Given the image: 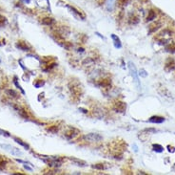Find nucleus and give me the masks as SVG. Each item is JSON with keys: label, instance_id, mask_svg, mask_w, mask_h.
I'll list each match as a JSON object with an SVG mask.
<instances>
[{"label": "nucleus", "instance_id": "obj_1", "mask_svg": "<svg viewBox=\"0 0 175 175\" xmlns=\"http://www.w3.org/2000/svg\"><path fill=\"white\" fill-rule=\"evenodd\" d=\"M128 64H129V69L130 75H131V77L133 79V81H134L135 84L137 85V88L140 89V87H141V84H140V81H139V75L137 73V70H136L134 63H133L132 61H129Z\"/></svg>", "mask_w": 175, "mask_h": 175}, {"label": "nucleus", "instance_id": "obj_2", "mask_svg": "<svg viewBox=\"0 0 175 175\" xmlns=\"http://www.w3.org/2000/svg\"><path fill=\"white\" fill-rule=\"evenodd\" d=\"M69 91H71V93L74 95V97H81L82 87L78 82L72 81L71 83L69 84Z\"/></svg>", "mask_w": 175, "mask_h": 175}, {"label": "nucleus", "instance_id": "obj_3", "mask_svg": "<svg viewBox=\"0 0 175 175\" xmlns=\"http://www.w3.org/2000/svg\"><path fill=\"white\" fill-rule=\"evenodd\" d=\"M65 6H66V8L68 9V10L71 12V14H74L76 18H77V19H79V20H84L85 18H86V14H85L82 11H79L78 9H76L75 7H74V6L69 5V4H66Z\"/></svg>", "mask_w": 175, "mask_h": 175}, {"label": "nucleus", "instance_id": "obj_4", "mask_svg": "<svg viewBox=\"0 0 175 175\" xmlns=\"http://www.w3.org/2000/svg\"><path fill=\"white\" fill-rule=\"evenodd\" d=\"M83 139L86 142H90V143H98L101 142L103 140V137L100 134H97V133H89V134L85 135L83 137Z\"/></svg>", "mask_w": 175, "mask_h": 175}, {"label": "nucleus", "instance_id": "obj_5", "mask_svg": "<svg viewBox=\"0 0 175 175\" xmlns=\"http://www.w3.org/2000/svg\"><path fill=\"white\" fill-rule=\"evenodd\" d=\"M0 147H2L3 149H5L6 151L10 152L12 155H14V156H20L22 155V152L19 150L18 148L14 147V146H12L10 145L7 144H0Z\"/></svg>", "mask_w": 175, "mask_h": 175}, {"label": "nucleus", "instance_id": "obj_6", "mask_svg": "<svg viewBox=\"0 0 175 175\" xmlns=\"http://www.w3.org/2000/svg\"><path fill=\"white\" fill-rule=\"evenodd\" d=\"M79 133H80V131H79L77 128H75V127H69L67 131H65L64 135L68 140H71L75 138L76 136H78Z\"/></svg>", "mask_w": 175, "mask_h": 175}, {"label": "nucleus", "instance_id": "obj_7", "mask_svg": "<svg viewBox=\"0 0 175 175\" xmlns=\"http://www.w3.org/2000/svg\"><path fill=\"white\" fill-rule=\"evenodd\" d=\"M127 109V104L123 101H116L113 104V110L118 113H124Z\"/></svg>", "mask_w": 175, "mask_h": 175}, {"label": "nucleus", "instance_id": "obj_8", "mask_svg": "<svg viewBox=\"0 0 175 175\" xmlns=\"http://www.w3.org/2000/svg\"><path fill=\"white\" fill-rule=\"evenodd\" d=\"M175 69V60L173 59L170 58L167 61H166V64H165V70L167 72H170V71H173Z\"/></svg>", "mask_w": 175, "mask_h": 175}, {"label": "nucleus", "instance_id": "obj_9", "mask_svg": "<svg viewBox=\"0 0 175 175\" xmlns=\"http://www.w3.org/2000/svg\"><path fill=\"white\" fill-rule=\"evenodd\" d=\"M155 132H157V130L154 129V128H146L144 130H142V131H140L139 138H141V137H143V136H146V140H147L149 135L153 134V133H155Z\"/></svg>", "mask_w": 175, "mask_h": 175}, {"label": "nucleus", "instance_id": "obj_10", "mask_svg": "<svg viewBox=\"0 0 175 175\" xmlns=\"http://www.w3.org/2000/svg\"><path fill=\"white\" fill-rule=\"evenodd\" d=\"M36 3L39 7H41L44 10H48L50 12V6L49 0H36Z\"/></svg>", "mask_w": 175, "mask_h": 175}, {"label": "nucleus", "instance_id": "obj_11", "mask_svg": "<svg viewBox=\"0 0 175 175\" xmlns=\"http://www.w3.org/2000/svg\"><path fill=\"white\" fill-rule=\"evenodd\" d=\"M15 47L22 51H30L31 49V47L29 46L26 42H24V41H18V42L15 44Z\"/></svg>", "mask_w": 175, "mask_h": 175}, {"label": "nucleus", "instance_id": "obj_12", "mask_svg": "<svg viewBox=\"0 0 175 175\" xmlns=\"http://www.w3.org/2000/svg\"><path fill=\"white\" fill-rule=\"evenodd\" d=\"M162 26L161 22H154L153 24H151L150 26L148 27V34H153L157 30L160 29V27Z\"/></svg>", "mask_w": 175, "mask_h": 175}, {"label": "nucleus", "instance_id": "obj_13", "mask_svg": "<svg viewBox=\"0 0 175 175\" xmlns=\"http://www.w3.org/2000/svg\"><path fill=\"white\" fill-rule=\"evenodd\" d=\"M148 122L152 123H162L165 122V118L161 116H152L149 118Z\"/></svg>", "mask_w": 175, "mask_h": 175}, {"label": "nucleus", "instance_id": "obj_14", "mask_svg": "<svg viewBox=\"0 0 175 175\" xmlns=\"http://www.w3.org/2000/svg\"><path fill=\"white\" fill-rule=\"evenodd\" d=\"M110 37H111V39H112V40H113L114 47H115L116 49H120L121 47H122V43H121V40H120L119 37H117L116 34H111Z\"/></svg>", "mask_w": 175, "mask_h": 175}, {"label": "nucleus", "instance_id": "obj_15", "mask_svg": "<svg viewBox=\"0 0 175 175\" xmlns=\"http://www.w3.org/2000/svg\"><path fill=\"white\" fill-rule=\"evenodd\" d=\"M97 85L99 87H104V88H108L110 87L111 85V81L110 79H100L99 82L97 83Z\"/></svg>", "mask_w": 175, "mask_h": 175}, {"label": "nucleus", "instance_id": "obj_16", "mask_svg": "<svg viewBox=\"0 0 175 175\" xmlns=\"http://www.w3.org/2000/svg\"><path fill=\"white\" fill-rule=\"evenodd\" d=\"M69 160H71L72 163H74L75 165H78V167H87L88 165V164L86 163L85 161H82V160H79V159H77V158H69Z\"/></svg>", "mask_w": 175, "mask_h": 175}, {"label": "nucleus", "instance_id": "obj_17", "mask_svg": "<svg viewBox=\"0 0 175 175\" xmlns=\"http://www.w3.org/2000/svg\"><path fill=\"white\" fill-rule=\"evenodd\" d=\"M105 5H106L107 11L112 12L114 10V7H115V0H106Z\"/></svg>", "mask_w": 175, "mask_h": 175}, {"label": "nucleus", "instance_id": "obj_18", "mask_svg": "<svg viewBox=\"0 0 175 175\" xmlns=\"http://www.w3.org/2000/svg\"><path fill=\"white\" fill-rule=\"evenodd\" d=\"M92 168L94 169H97V170H105V169H108L110 167V165H107V164H95V165H91Z\"/></svg>", "mask_w": 175, "mask_h": 175}, {"label": "nucleus", "instance_id": "obj_19", "mask_svg": "<svg viewBox=\"0 0 175 175\" xmlns=\"http://www.w3.org/2000/svg\"><path fill=\"white\" fill-rule=\"evenodd\" d=\"M41 23L43 25H46V26H52L54 23V19L52 17H44L41 20Z\"/></svg>", "mask_w": 175, "mask_h": 175}, {"label": "nucleus", "instance_id": "obj_20", "mask_svg": "<svg viewBox=\"0 0 175 175\" xmlns=\"http://www.w3.org/2000/svg\"><path fill=\"white\" fill-rule=\"evenodd\" d=\"M129 23L131 25H136L139 23V17L135 14H130L129 17Z\"/></svg>", "mask_w": 175, "mask_h": 175}, {"label": "nucleus", "instance_id": "obj_21", "mask_svg": "<svg viewBox=\"0 0 175 175\" xmlns=\"http://www.w3.org/2000/svg\"><path fill=\"white\" fill-rule=\"evenodd\" d=\"M6 94H7V96L11 97L12 99H18V94L16 91L12 90V89H8L7 91H6Z\"/></svg>", "mask_w": 175, "mask_h": 175}, {"label": "nucleus", "instance_id": "obj_22", "mask_svg": "<svg viewBox=\"0 0 175 175\" xmlns=\"http://www.w3.org/2000/svg\"><path fill=\"white\" fill-rule=\"evenodd\" d=\"M15 109L17 110V112H18V114L20 115L21 117H23V118H25V119H29V116H28V113H27V111L26 110H24L23 108H21V107H15Z\"/></svg>", "mask_w": 175, "mask_h": 175}, {"label": "nucleus", "instance_id": "obj_23", "mask_svg": "<svg viewBox=\"0 0 175 175\" xmlns=\"http://www.w3.org/2000/svg\"><path fill=\"white\" fill-rule=\"evenodd\" d=\"M155 17H156V12L153 10H149L148 14L147 17V21H152L153 19H155Z\"/></svg>", "mask_w": 175, "mask_h": 175}, {"label": "nucleus", "instance_id": "obj_24", "mask_svg": "<svg viewBox=\"0 0 175 175\" xmlns=\"http://www.w3.org/2000/svg\"><path fill=\"white\" fill-rule=\"evenodd\" d=\"M152 149H153V151L158 152V153H161V152L164 151L163 146H162L161 145H158V144H153V145H152Z\"/></svg>", "mask_w": 175, "mask_h": 175}, {"label": "nucleus", "instance_id": "obj_25", "mask_svg": "<svg viewBox=\"0 0 175 175\" xmlns=\"http://www.w3.org/2000/svg\"><path fill=\"white\" fill-rule=\"evenodd\" d=\"M166 51L168 53L174 54L175 53V43H168L166 46Z\"/></svg>", "mask_w": 175, "mask_h": 175}, {"label": "nucleus", "instance_id": "obj_26", "mask_svg": "<svg viewBox=\"0 0 175 175\" xmlns=\"http://www.w3.org/2000/svg\"><path fill=\"white\" fill-rule=\"evenodd\" d=\"M14 142H16L18 145H22L23 147H25L26 149H29L30 148V145H29L27 143H24L23 141H22L21 139H18V138H14Z\"/></svg>", "mask_w": 175, "mask_h": 175}, {"label": "nucleus", "instance_id": "obj_27", "mask_svg": "<svg viewBox=\"0 0 175 175\" xmlns=\"http://www.w3.org/2000/svg\"><path fill=\"white\" fill-rule=\"evenodd\" d=\"M8 24V19L6 18L4 15H0V28L6 26Z\"/></svg>", "mask_w": 175, "mask_h": 175}, {"label": "nucleus", "instance_id": "obj_28", "mask_svg": "<svg viewBox=\"0 0 175 175\" xmlns=\"http://www.w3.org/2000/svg\"><path fill=\"white\" fill-rule=\"evenodd\" d=\"M47 130H48L49 132H50V133H53V134H55V133L58 132L59 127H57L56 125H52L50 127H49V128H48Z\"/></svg>", "mask_w": 175, "mask_h": 175}, {"label": "nucleus", "instance_id": "obj_29", "mask_svg": "<svg viewBox=\"0 0 175 175\" xmlns=\"http://www.w3.org/2000/svg\"><path fill=\"white\" fill-rule=\"evenodd\" d=\"M14 83L15 84V86H16V87L19 89V90L21 91V93L24 95V94H25V91L23 90V88L21 87V85H20V84H18V82H17V78H16V77H14Z\"/></svg>", "mask_w": 175, "mask_h": 175}, {"label": "nucleus", "instance_id": "obj_30", "mask_svg": "<svg viewBox=\"0 0 175 175\" xmlns=\"http://www.w3.org/2000/svg\"><path fill=\"white\" fill-rule=\"evenodd\" d=\"M6 165H7V161L5 160L4 158L0 157V170H3L6 167Z\"/></svg>", "mask_w": 175, "mask_h": 175}, {"label": "nucleus", "instance_id": "obj_31", "mask_svg": "<svg viewBox=\"0 0 175 175\" xmlns=\"http://www.w3.org/2000/svg\"><path fill=\"white\" fill-rule=\"evenodd\" d=\"M138 75L141 76L142 78H146L148 76V73H147V71H146L145 69H141V70H140V72L138 73Z\"/></svg>", "mask_w": 175, "mask_h": 175}, {"label": "nucleus", "instance_id": "obj_32", "mask_svg": "<svg viewBox=\"0 0 175 175\" xmlns=\"http://www.w3.org/2000/svg\"><path fill=\"white\" fill-rule=\"evenodd\" d=\"M44 84H45V81H41V79H39V81H38V82H34V86H35L36 88H39L41 86H43Z\"/></svg>", "mask_w": 175, "mask_h": 175}, {"label": "nucleus", "instance_id": "obj_33", "mask_svg": "<svg viewBox=\"0 0 175 175\" xmlns=\"http://www.w3.org/2000/svg\"><path fill=\"white\" fill-rule=\"evenodd\" d=\"M0 135L5 136V137H10V136H11L8 131H5V130H3V129H0Z\"/></svg>", "mask_w": 175, "mask_h": 175}, {"label": "nucleus", "instance_id": "obj_34", "mask_svg": "<svg viewBox=\"0 0 175 175\" xmlns=\"http://www.w3.org/2000/svg\"><path fill=\"white\" fill-rule=\"evenodd\" d=\"M129 0H118V2L120 3V5H127L129 3Z\"/></svg>", "mask_w": 175, "mask_h": 175}, {"label": "nucleus", "instance_id": "obj_35", "mask_svg": "<svg viewBox=\"0 0 175 175\" xmlns=\"http://www.w3.org/2000/svg\"><path fill=\"white\" fill-rule=\"evenodd\" d=\"M168 151L171 152V153H173L175 151V147L174 146H171V145H168Z\"/></svg>", "mask_w": 175, "mask_h": 175}, {"label": "nucleus", "instance_id": "obj_36", "mask_svg": "<svg viewBox=\"0 0 175 175\" xmlns=\"http://www.w3.org/2000/svg\"><path fill=\"white\" fill-rule=\"evenodd\" d=\"M98 4L99 5H102V4H105V2H106V0H95Z\"/></svg>", "mask_w": 175, "mask_h": 175}, {"label": "nucleus", "instance_id": "obj_37", "mask_svg": "<svg viewBox=\"0 0 175 175\" xmlns=\"http://www.w3.org/2000/svg\"><path fill=\"white\" fill-rule=\"evenodd\" d=\"M24 167L26 168L27 170H30V171H31V170H33V168H31V167H28V165H24Z\"/></svg>", "mask_w": 175, "mask_h": 175}, {"label": "nucleus", "instance_id": "obj_38", "mask_svg": "<svg viewBox=\"0 0 175 175\" xmlns=\"http://www.w3.org/2000/svg\"><path fill=\"white\" fill-rule=\"evenodd\" d=\"M23 1H24L25 3H30V2H31V0H23Z\"/></svg>", "mask_w": 175, "mask_h": 175}]
</instances>
